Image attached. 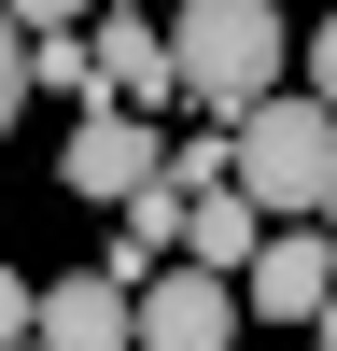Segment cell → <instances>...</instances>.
Here are the masks:
<instances>
[{
    "mask_svg": "<svg viewBox=\"0 0 337 351\" xmlns=\"http://www.w3.org/2000/svg\"><path fill=\"white\" fill-rule=\"evenodd\" d=\"M168 43H183V112H225V127H239L253 99H281V84H295L267 0H168Z\"/></svg>",
    "mask_w": 337,
    "mask_h": 351,
    "instance_id": "1",
    "label": "cell"
},
{
    "mask_svg": "<svg viewBox=\"0 0 337 351\" xmlns=\"http://www.w3.org/2000/svg\"><path fill=\"white\" fill-rule=\"evenodd\" d=\"M140 183H168V141H155V112H127V99L71 112V155H56V197H99V211H127Z\"/></svg>",
    "mask_w": 337,
    "mask_h": 351,
    "instance_id": "2",
    "label": "cell"
},
{
    "mask_svg": "<svg viewBox=\"0 0 337 351\" xmlns=\"http://www.w3.org/2000/svg\"><path fill=\"white\" fill-rule=\"evenodd\" d=\"M239 324H253V281L211 267V253H168V267L140 281V337L155 351H225Z\"/></svg>",
    "mask_w": 337,
    "mask_h": 351,
    "instance_id": "3",
    "label": "cell"
},
{
    "mask_svg": "<svg viewBox=\"0 0 337 351\" xmlns=\"http://www.w3.org/2000/svg\"><path fill=\"white\" fill-rule=\"evenodd\" d=\"M239 281H253V324H309V309L337 295V225H323V211H281L267 253H253Z\"/></svg>",
    "mask_w": 337,
    "mask_h": 351,
    "instance_id": "4",
    "label": "cell"
},
{
    "mask_svg": "<svg viewBox=\"0 0 337 351\" xmlns=\"http://www.w3.org/2000/svg\"><path fill=\"white\" fill-rule=\"evenodd\" d=\"M99 99H127V112H168V99H183V43H168V14L99 0Z\"/></svg>",
    "mask_w": 337,
    "mask_h": 351,
    "instance_id": "5",
    "label": "cell"
},
{
    "mask_svg": "<svg viewBox=\"0 0 337 351\" xmlns=\"http://www.w3.org/2000/svg\"><path fill=\"white\" fill-rule=\"evenodd\" d=\"M127 337H140V281H127V267L42 281V351H127Z\"/></svg>",
    "mask_w": 337,
    "mask_h": 351,
    "instance_id": "6",
    "label": "cell"
},
{
    "mask_svg": "<svg viewBox=\"0 0 337 351\" xmlns=\"http://www.w3.org/2000/svg\"><path fill=\"white\" fill-rule=\"evenodd\" d=\"M28 84H42V56H28V14L0 0V141H14V112H28Z\"/></svg>",
    "mask_w": 337,
    "mask_h": 351,
    "instance_id": "7",
    "label": "cell"
},
{
    "mask_svg": "<svg viewBox=\"0 0 337 351\" xmlns=\"http://www.w3.org/2000/svg\"><path fill=\"white\" fill-rule=\"evenodd\" d=\"M14 337H42V281H14V267H0V351H14Z\"/></svg>",
    "mask_w": 337,
    "mask_h": 351,
    "instance_id": "8",
    "label": "cell"
},
{
    "mask_svg": "<svg viewBox=\"0 0 337 351\" xmlns=\"http://www.w3.org/2000/svg\"><path fill=\"white\" fill-rule=\"evenodd\" d=\"M295 84H323V99H337V0H323V43H309V71Z\"/></svg>",
    "mask_w": 337,
    "mask_h": 351,
    "instance_id": "9",
    "label": "cell"
},
{
    "mask_svg": "<svg viewBox=\"0 0 337 351\" xmlns=\"http://www.w3.org/2000/svg\"><path fill=\"white\" fill-rule=\"evenodd\" d=\"M14 14H28V28H84L99 0H14Z\"/></svg>",
    "mask_w": 337,
    "mask_h": 351,
    "instance_id": "10",
    "label": "cell"
},
{
    "mask_svg": "<svg viewBox=\"0 0 337 351\" xmlns=\"http://www.w3.org/2000/svg\"><path fill=\"white\" fill-rule=\"evenodd\" d=\"M309 337H323V351H337V295H323V309H309Z\"/></svg>",
    "mask_w": 337,
    "mask_h": 351,
    "instance_id": "11",
    "label": "cell"
},
{
    "mask_svg": "<svg viewBox=\"0 0 337 351\" xmlns=\"http://www.w3.org/2000/svg\"><path fill=\"white\" fill-rule=\"evenodd\" d=\"M140 14H168V0H140Z\"/></svg>",
    "mask_w": 337,
    "mask_h": 351,
    "instance_id": "12",
    "label": "cell"
}]
</instances>
